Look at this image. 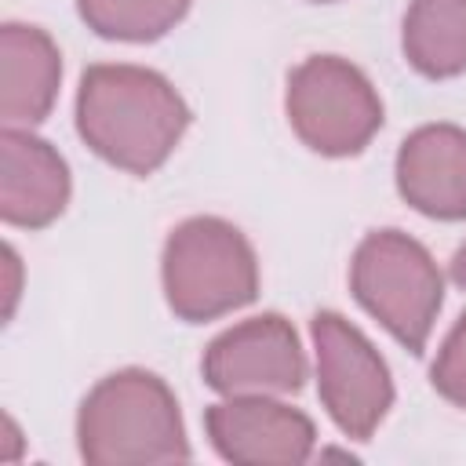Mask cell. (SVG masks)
Listing matches in <instances>:
<instances>
[{
  "mask_svg": "<svg viewBox=\"0 0 466 466\" xmlns=\"http://www.w3.org/2000/svg\"><path fill=\"white\" fill-rule=\"evenodd\" d=\"M73 193L66 157L33 127L0 131V218L18 229L51 226Z\"/></svg>",
  "mask_w": 466,
  "mask_h": 466,
  "instance_id": "cell-10",
  "label": "cell"
},
{
  "mask_svg": "<svg viewBox=\"0 0 466 466\" xmlns=\"http://www.w3.org/2000/svg\"><path fill=\"white\" fill-rule=\"evenodd\" d=\"M284 113L295 138L331 160L357 157L382 127V98L342 55H309L288 73Z\"/></svg>",
  "mask_w": 466,
  "mask_h": 466,
  "instance_id": "cell-5",
  "label": "cell"
},
{
  "mask_svg": "<svg viewBox=\"0 0 466 466\" xmlns=\"http://www.w3.org/2000/svg\"><path fill=\"white\" fill-rule=\"evenodd\" d=\"M167 309L186 324H208L244 309L258 295V255L251 240L218 215L178 222L160 251Z\"/></svg>",
  "mask_w": 466,
  "mask_h": 466,
  "instance_id": "cell-3",
  "label": "cell"
},
{
  "mask_svg": "<svg viewBox=\"0 0 466 466\" xmlns=\"http://www.w3.org/2000/svg\"><path fill=\"white\" fill-rule=\"evenodd\" d=\"M430 382L448 404L466 408V313L448 328V335L433 357Z\"/></svg>",
  "mask_w": 466,
  "mask_h": 466,
  "instance_id": "cell-14",
  "label": "cell"
},
{
  "mask_svg": "<svg viewBox=\"0 0 466 466\" xmlns=\"http://www.w3.org/2000/svg\"><path fill=\"white\" fill-rule=\"evenodd\" d=\"M393 182L408 208L437 222L466 218V131L437 120L415 127L393 160Z\"/></svg>",
  "mask_w": 466,
  "mask_h": 466,
  "instance_id": "cell-9",
  "label": "cell"
},
{
  "mask_svg": "<svg viewBox=\"0 0 466 466\" xmlns=\"http://www.w3.org/2000/svg\"><path fill=\"white\" fill-rule=\"evenodd\" d=\"M211 448L237 466H299L317 448V426L280 397H222L204 411Z\"/></svg>",
  "mask_w": 466,
  "mask_h": 466,
  "instance_id": "cell-8",
  "label": "cell"
},
{
  "mask_svg": "<svg viewBox=\"0 0 466 466\" xmlns=\"http://www.w3.org/2000/svg\"><path fill=\"white\" fill-rule=\"evenodd\" d=\"M62 87V51L47 29L25 22L0 25V120L36 127L55 109Z\"/></svg>",
  "mask_w": 466,
  "mask_h": 466,
  "instance_id": "cell-11",
  "label": "cell"
},
{
  "mask_svg": "<svg viewBox=\"0 0 466 466\" xmlns=\"http://www.w3.org/2000/svg\"><path fill=\"white\" fill-rule=\"evenodd\" d=\"M451 280L466 291V244H462V248H455V255H451Z\"/></svg>",
  "mask_w": 466,
  "mask_h": 466,
  "instance_id": "cell-16",
  "label": "cell"
},
{
  "mask_svg": "<svg viewBox=\"0 0 466 466\" xmlns=\"http://www.w3.org/2000/svg\"><path fill=\"white\" fill-rule=\"evenodd\" d=\"M76 448L91 466L186 462L189 437L175 390L146 368L98 379L76 408Z\"/></svg>",
  "mask_w": 466,
  "mask_h": 466,
  "instance_id": "cell-2",
  "label": "cell"
},
{
  "mask_svg": "<svg viewBox=\"0 0 466 466\" xmlns=\"http://www.w3.org/2000/svg\"><path fill=\"white\" fill-rule=\"evenodd\" d=\"M317 393L328 419L350 441H371L393 408V375L371 339L335 309L309 320Z\"/></svg>",
  "mask_w": 466,
  "mask_h": 466,
  "instance_id": "cell-6",
  "label": "cell"
},
{
  "mask_svg": "<svg viewBox=\"0 0 466 466\" xmlns=\"http://www.w3.org/2000/svg\"><path fill=\"white\" fill-rule=\"evenodd\" d=\"M193 113L178 87L146 66L95 62L76 87V135L95 157L127 171L153 175L178 149Z\"/></svg>",
  "mask_w": 466,
  "mask_h": 466,
  "instance_id": "cell-1",
  "label": "cell"
},
{
  "mask_svg": "<svg viewBox=\"0 0 466 466\" xmlns=\"http://www.w3.org/2000/svg\"><path fill=\"white\" fill-rule=\"evenodd\" d=\"M200 375L218 397H288L302 390L309 364L295 324L280 313H258L208 342Z\"/></svg>",
  "mask_w": 466,
  "mask_h": 466,
  "instance_id": "cell-7",
  "label": "cell"
},
{
  "mask_svg": "<svg viewBox=\"0 0 466 466\" xmlns=\"http://www.w3.org/2000/svg\"><path fill=\"white\" fill-rule=\"evenodd\" d=\"M313 4H335V0H313Z\"/></svg>",
  "mask_w": 466,
  "mask_h": 466,
  "instance_id": "cell-17",
  "label": "cell"
},
{
  "mask_svg": "<svg viewBox=\"0 0 466 466\" xmlns=\"http://www.w3.org/2000/svg\"><path fill=\"white\" fill-rule=\"evenodd\" d=\"M189 7L193 0H76L80 22L95 36L120 44H153L167 36Z\"/></svg>",
  "mask_w": 466,
  "mask_h": 466,
  "instance_id": "cell-13",
  "label": "cell"
},
{
  "mask_svg": "<svg viewBox=\"0 0 466 466\" xmlns=\"http://www.w3.org/2000/svg\"><path fill=\"white\" fill-rule=\"evenodd\" d=\"M4 295H7L4 317L11 320L15 306H18V295H22V262H18V251L11 244H4Z\"/></svg>",
  "mask_w": 466,
  "mask_h": 466,
  "instance_id": "cell-15",
  "label": "cell"
},
{
  "mask_svg": "<svg viewBox=\"0 0 466 466\" xmlns=\"http://www.w3.org/2000/svg\"><path fill=\"white\" fill-rule=\"evenodd\" d=\"M400 51L426 80L466 73V0H411L400 25Z\"/></svg>",
  "mask_w": 466,
  "mask_h": 466,
  "instance_id": "cell-12",
  "label": "cell"
},
{
  "mask_svg": "<svg viewBox=\"0 0 466 466\" xmlns=\"http://www.w3.org/2000/svg\"><path fill=\"white\" fill-rule=\"evenodd\" d=\"M353 299L408 350L422 353L444 306V273L415 237L371 229L350 258Z\"/></svg>",
  "mask_w": 466,
  "mask_h": 466,
  "instance_id": "cell-4",
  "label": "cell"
}]
</instances>
